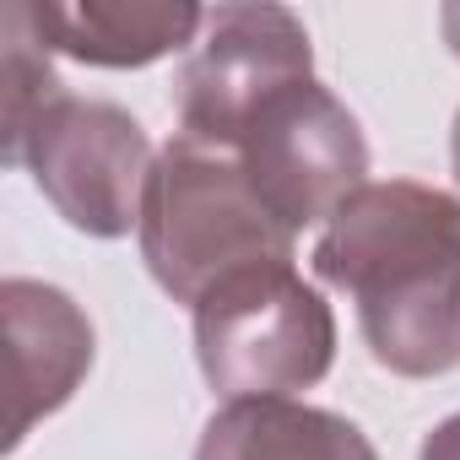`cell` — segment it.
I'll return each instance as SVG.
<instances>
[{
    "mask_svg": "<svg viewBox=\"0 0 460 460\" xmlns=\"http://www.w3.org/2000/svg\"><path fill=\"white\" fill-rule=\"evenodd\" d=\"M234 157L288 234L331 222L368 184L363 125L320 82H298V87L277 93L255 114V125L244 130Z\"/></svg>",
    "mask_w": 460,
    "mask_h": 460,
    "instance_id": "8992f818",
    "label": "cell"
},
{
    "mask_svg": "<svg viewBox=\"0 0 460 460\" xmlns=\"http://www.w3.org/2000/svg\"><path fill=\"white\" fill-rule=\"evenodd\" d=\"M195 460H379L358 422L304 401H227L200 428Z\"/></svg>",
    "mask_w": 460,
    "mask_h": 460,
    "instance_id": "9c48e42d",
    "label": "cell"
},
{
    "mask_svg": "<svg viewBox=\"0 0 460 460\" xmlns=\"http://www.w3.org/2000/svg\"><path fill=\"white\" fill-rule=\"evenodd\" d=\"M0 309H6L12 336V433L6 449H17L33 422L60 411L76 385L93 368V320L82 304L49 282L6 277L0 282Z\"/></svg>",
    "mask_w": 460,
    "mask_h": 460,
    "instance_id": "52a82bcc",
    "label": "cell"
},
{
    "mask_svg": "<svg viewBox=\"0 0 460 460\" xmlns=\"http://www.w3.org/2000/svg\"><path fill=\"white\" fill-rule=\"evenodd\" d=\"M6 163H22L39 195L87 239H125L141 227L152 179V141L136 114L103 98H49L22 136L6 141Z\"/></svg>",
    "mask_w": 460,
    "mask_h": 460,
    "instance_id": "277c9868",
    "label": "cell"
},
{
    "mask_svg": "<svg viewBox=\"0 0 460 460\" xmlns=\"http://www.w3.org/2000/svg\"><path fill=\"white\" fill-rule=\"evenodd\" d=\"M141 261L173 304H200L217 282L250 266L293 261L298 234L266 211L234 152L173 136L146 179L141 200Z\"/></svg>",
    "mask_w": 460,
    "mask_h": 460,
    "instance_id": "7a4b0ae2",
    "label": "cell"
},
{
    "mask_svg": "<svg viewBox=\"0 0 460 460\" xmlns=\"http://www.w3.org/2000/svg\"><path fill=\"white\" fill-rule=\"evenodd\" d=\"M417 460H460V411H455V417H444V422L422 438Z\"/></svg>",
    "mask_w": 460,
    "mask_h": 460,
    "instance_id": "30bf717a",
    "label": "cell"
},
{
    "mask_svg": "<svg viewBox=\"0 0 460 460\" xmlns=\"http://www.w3.org/2000/svg\"><path fill=\"white\" fill-rule=\"evenodd\" d=\"M33 39L55 55L103 71H141L200 39V6L168 0H71V6H22Z\"/></svg>",
    "mask_w": 460,
    "mask_h": 460,
    "instance_id": "ba28073f",
    "label": "cell"
},
{
    "mask_svg": "<svg viewBox=\"0 0 460 460\" xmlns=\"http://www.w3.org/2000/svg\"><path fill=\"white\" fill-rule=\"evenodd\" d=\"M195 358L227 401H293L336 363V314L293 261L250 266L195 304Z\"/></svg>",
    "mask_w": 460,
    "mask_h": 460,
    "instance_id": "3957f363",
    "label": "cell"
},
{
    "mask_svg": "<svg viewBox=\"0 0 460 460\" xmlns=\"http://www.w3.org/2000/svg\"><path fill=\"white\" fill-rule=\"evenodd\" d=\"M314 277L358 304L379 368L438 379L460 368V200L438 184H363L309 255Z\"/></svg>",
    "mask_w": 460,
    "mask_h": 460,
    "instance_id": "6da1fadb",
    "label": "cell"
},
{
    "mask_svg": "<svg viewBox=\"0 0 460 460\" xmlns=\"http://www.w3.org/2000/svg\"><path fill=\"white\" fill-rule=\"evenodd\" d=\"M298 82H314V49L288 6H211L173 76L179 136L239 152L255 114Z\"/></svg>",
    "mask_w": 460,
    "mask_h": 460,
    "instance_id": "5b68a950",
    "label": "cell"
},
{
    "mask_svg": "<svg viewBox=\"0 0 460 460\" xmlns=\"http://www.w3.org/2000/svg\"><path fill=\"white\" fill-rule=\"evenodd\" d=\"M438 28H444V44H449L455 60H460V0H449V6L438 12Z\"/></svg>",
    "mask_w": 460,
    "mask_h": 460,
    "instance_id": "8fae6325",
    "label": "cell"
},
{
    "mask_svg": "<svg viewBox=\"0 0 460 460\" xmlns=\"http://www.w3.org/2000/svg\"><path fill=\"white\" fill-rule=\"evenodd\" d=\"M449 163H455V179H460V114H455V130H449Z\"/></svg>",
    "mask_w": 460,
    "mask_h": 460,
    "instance_id": "7c38bea8",
    "label": "cell"
}]
</instances>
